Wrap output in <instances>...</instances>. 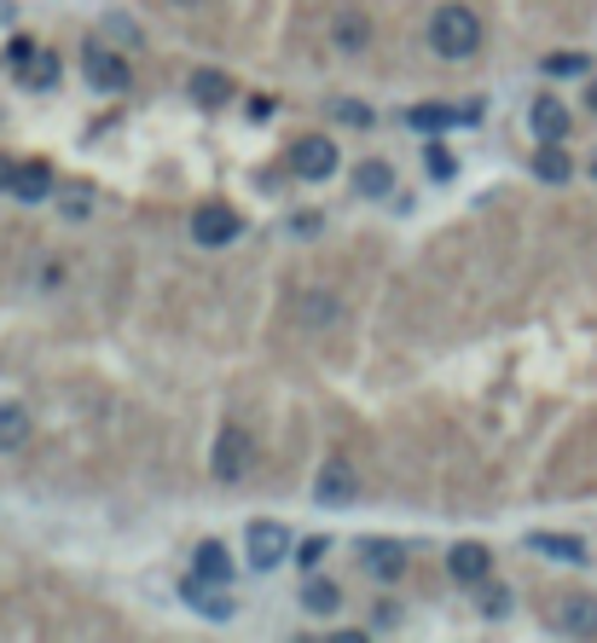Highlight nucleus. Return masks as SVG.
<instances>
[{"label": "nucleus", "instance_id": "obj_17", "mask_svg": "<svg viewBox=\"0 0 597 643\" xmlns=\"http://www.w3.org/2000/svg\"><path fill=\"white\" fill-rule=\"evenodd\" d=\"M528 122H534V134H539V140H563V134H568V111L557 105V99H534Z\"/></svg>", "mask_w": 597, "mask_h": 643}, {"label": "nucleus", "instance_id": "obj_32", "mask_svg": "<svg viewBox=\"0 0 597 643\" xmlns=\"http://www.w3.org/2000/svg\"><path fill=\"white\" fill-rule=\"evenodd\" d=\"M586 105L597 111V75H591V88H586Z\"/></svg>", "mask_w": 597, "mask_h": 643}, {"label": "nucleus", "instance_id": "obj_29", "mask_svg": "<svg viewBox=\"0 0 597 643\" xmlns=\"http://www.w3.org/2000/svg\"><path fill=\"white\" fill-rule=\"evenodd\" d=\"M372 614H377V626H383V632H395V626H401V609H395V603H377Z\"/></svg>", "mask_w": 597, "mask_h": 643}, {"label": "nucleus", "instance_id": "obj_34", "mask_svg": "<svg viewBox=\"0 0 597 643\" xmlns=\"http://www.w3.org/2000/svg\"><path fill=\"white\" fill-rule=\"evenodd\" d=\"M591 174H597V157H591Z\"/></svg>", "mask_w": 597, "mask_h": 643}, {"label": "nucleus", "instance_id": "obj_1", "mask_svg": "<svg viewBox=\"0 0 597 643\" xmlns=\"http://www.w3.org/2000/svg\"><path fill=\"white\" fill-rule=\"evenodd\" d=\"M429 47H435V59H470L482 47V18L470 7H441L429 18Z\"/></svg>", "mask_w": 597, "mask_h": 643}, {"label": "nucleus", "instance_id": "obj_9", "mask_svg": "<svg viewBox=\"0 0 597 643\" xmlns=\"http://www.w3.org/2000/svg\"><path fill=\"white\" fill-rule=\"evenodd\" d=\"M487 569H493V551H487V545H476V539H464V545H453V551H447V574H453L458 585H482V580H487Z\"/></svg>", "mask_w": 597, "mask_h": 643}, {"label": "nucleus", "instance_id": "obj_30", "mask_svg": "<svg viewBox=\"0 0 597 643\" xmlns=\"http://www.w3.org/2000/svg\"><path fill=\"white\" fill-rule=\"evenodd\" d=\"M429 174H435V180L453 174V157H447V151H435V157H429Z\"/></svg>", "mask_w": 597, "mask_h": 643}, {"label": "nucleus", "instance_id": "obj_5", "mask_svg": "<svg viewBox=\"0 0 597 643\" xmlns=\"http://www.w3.org/2000/svg\"><path fill=\"white\" fill-rule=\"evenodd\" d=\"M215 476L221 481H244L250 476V435L239 423H226L221 441H215Z\"/></svg>", "mask_w": 597, "mask_h": 643}, {"label": "nucleus", "instance_id": "obj_20", "mask_svg": "<svg viewBox=\"0 0 597 643\" xmlns=\"http://www.w3.org/2000/svg\"><path fill=\"white\" fill-rule=\"evenodd\" d=\"M302 609L307 614H336V609H343V591H336L331 580H307L302 585Z\"/></svg>", "mask_w": 597, "mask_h": 643}, {"label": "nucleus", "instance_id": "obj_13", "mask_svg": "<svg viewBox=\"0 0 597 643\" xmlns=\"http://www.w3.org/2000/svg\"><path fill=\"white\" fill-rule=\"evenodd\" d=\"M186 93H192V105H203V111H221L226 99H232V75L226 70H192V82H186Z\"/></svg>", "mask_w": 597, "mask_h": 643}, {"label": "nucleus", "instance_id": "obj_24", "mask_svg": "<svg viewBox=\"0 0 597 643\" xmlns=\"http://www.w3.org/2000/svg\"><path fill=\"white\" fill-rule=\"evenodd\" d=\"M534 169H539V180H568V157L557 151V140H545V151L534 157Z\"/></svg>", "mask_w": 597, "mask_h": 643}, {"label": "nucleus", "instance_id": "obj_26", "mask_svg": "<svg viewBox=\"0 0 597 643\" xmlns=\"http://www.w3.org/2000/svg\"><path fill=\"white\" fill-rule=\"evenodd\" d=\"M320 557H325V539H302V545H296V562H302V569H320Z\"/></svg>", "mask_w": 597, "mask_h": 643}, {"label": "nucleus", "instance_id": "obj_7", "mask_svg": "<svg viewBox=\"0 0 597 643\" xmlns=\"http://www.w3.org/2000/svg\"><path fill=\"white\" fill-rule=\"evenodd\" d=\"M458 122H482V105H412L406 127L418 134H441V127H458Z\"/></svg>", "mask_w": 597, "mask_h": 643}, {"label": "nucleus", "instance_id": "obj_33", "mask_svg": "<svg viewBox=\"0 0 597 643\" xmlns=\"http://www.w3.org/2000/svg\"><path fill=\"white\" fill-rule=\"evenodd\" d=\"M180 7H198V0H180Z\"/></svg>", "mask_w": 597, "mask_h": 643}, {"label": "nucleus", "instance_id": "obj_12", "mask_svg": "<svg viewBox=\"0 0 597 643\" xmlns=\"http://www.w3.org/2000/svg\"><path fill=\"white\" fill-rule=\"evenodd\" d=\"M180 598H186L198 614H203V621H232V614H239V609H232V598H226V591H210V580H180Z\"/></svg>", "mask_w": 597, "mask_h": 643}, {"label": "nucleus", "instance_id": "obj_25", "mask_svg": "<svg viewBox=\"0 0 597 643\" xmlns=\"http://www.w3.org/2000/svg\"><path fill=\"white\" fill-rule=\"evenodd\" d=\"M580 70H586L580 53H552V59H545V75H580Z\"/></svg>", "mask_w": 597, "mask_h": 643}, {"label": "nucleus", "instance_id": "obj_2", "mask_svg": "<svg viewBox=\"0 0 597 643\" xmlns=\"http://www.w3.org/2000/svg\"><path fill=\"white\" fill-rule=\"evenodd\" d=\"M239 233H244V221H239V210H226V203H198L192 210V244L226 249Z\"/></svg>", "mask_w": 597, "mask_h": 643}, {"label": "nucleus", "instance_id": "obj_11", "mask_svg": "<svg viewBox=\"0 0 597 643\" xmlns=\"http://www.w3.org/2000/svg\"><path fill=\"white\" fill-rule=\"evenodd\" d=\"M552 626L568 632V637H597V598H563Z\"/></svg>", "mask_w": 597, "mask_h": 643}, {"label": "nucleus", "instance_id": "obj_18", "mask_svg": "<svg viewBox=\"0 0 597 643\" xmlns=\"http://www.w3.org/2000/svg\"><path fill=\"white\" fill-rule=\"evenodd\" d=\"M354 192H360V197H388V192H395V169L377 163V157L360 163V169H354Z\"/></svg>", "mask_w": 597, "mask_h": 643}, {"label": "nucleus", "instance_id": "obj_31", "mask_svg": "<svg viewBox=\"0 0 597 643\" xmlns=\"http://www.w3.org/2000/svg\"><path fill=\"white\" fill-rule=\"evenodd\" d=\"M0 192H12V163L0 157Z\"/></svg>", "mask_w": 597, "mask_h": 643}, {"label": "nucleus", "instance_id": "obj_15", "mask_svg": "<svg viewBox=\"0 0 597 643\" xmlns=\"http://www.w3.org/2000/svg\"><path fill=\"white\" fill-rule=\"evenodd\" d=\"M47 192H53V169H47V163L12 169V197H18V203H41Z\"/></svg>", "mask_w": 597, "mask_h": 643}, {"label": "nucleus", "instance_id": "obj_14", "mask_svg": "<svg viewBox=\"0 0 597 643\" xmlns=\"http://www.w3.org/2000/svg\"><path fill=\"white\" fill-rule=\"evenodd\" d=\"M192 574L210 580V585H226V580H232V551L221 545V539H203L198 557H192Z\"/></svg>", "mask_w": 597, "mask_h": 643}, {"label": "nucleus", "instance_id": "obj_3", "mask_svg": "<svg viewBox=\"0 0 597 643\" xmlns=\"http://www.w3.org/2000/svg\"><path fill=\"white\" fill-rule=\"evenodd\" d=\"M360 562H366V574H377V580H401L412 569V551L401 539H360Z\"/></svg>", "mask_w": 597, "mask_h": 643}, {"label": "nucleus", "instance_id": "obj_21", "mask_svg": "<svg viewBox=\"0 0 597 643\" xmlns=\"http://www.w3.org/2000/svg\"><path fill=\"white\" fill-rule=\"evenodd\" d=\"M366 41H372V23H366V12H336V47H348V53H360Z\"/></svg>", "mask_w": 597, "mask_h": 643}, {"label": "nucleus", "instance_id": "obj_6", "mask_svg": "<svg viewBox=\"0 0 597 643\" xmlns=\"http://www.w3.org/2000/svg\"><path fill=\"white\" fill-rule=\"evenodd\" d=\"M291 174H302V180H325V174H336V145L320 140V134L296 140V145H291Z\"/></svg>", "mask_w": 597, "mask_h": 643}, {"label": "nucleus", "instance_id": "obj_23", "mask_svg": "<svg viewBox=\"0 0 597 643\" xmlns=\"http://www.w3.org/2000/svg\"><path fill=\"white\" fill-rule=\"evenodd\" d=\"M18 75H23L30 88H53V82H59V64H53V53H36V59L23 64Z\"/></svg>", "mask_w": 597, "mask_h": 643}, {"label": "nucleus", "instance_id": "obj_16", "mask_svg": "<svg viewBox=\"0 0 597 643\" xmlns=\"http://www.w3.org/2000/svg\"><path fill=\"white\" fill-rule=\"evenodd\" d=\"M23 441H30V411H23L18 400L0 406V452H18Z\"/></svg>", "mask_w": 597, "mask_h": 643}, {"label": "nucleus", "instance_id": "obj_22", "mask_svg": "<svg viewBox=\"0 0 597 643\" xmlns=\"http://www.w3.org/2000/svg\"><path fill=\"white\" fill-rule=\"evenodd\" d=\"M476 609H482V621H505V614H510V591L493 585V580H482L476 585Z\"/></svg>", "mask_w": 597, "mask_h": 643}, {"label": "nucleus", "instance_id": "obj_8", "mask_svg": "<svg viewBox=\"0 0 597 643\" xmlns=\"http://www.w3.org/2000/svg\"><path fill=\"white\" fill-rule=\"evenodd\" d=\"M291 551V533L279 522H250V569H279Z\"/></svg>", "mask_w": 597, "mask_h": 643}, {"label": "nucleus", "instance_id": "obj_10", "mask_svg": "<svg viewBox=\"0 0 597 643\" xmlns=\"http://www.w3.org/2000/svg\"><path fill=\"white\" fill-rule=\"evenodd\" d=\"M354 493H360V476L343 465V458H331V465L320 470V481H314V499L320 504H354Z\"/></svg>", "mask_w": 597, "mask_h": 643}, {"label": "nucleus", "instance_id": "obj_19", "mask_svg": "<svg viewBox=\"0 0 597 643\" xmlns=\"http://www.w3.org/2000/svg\"><path fill=\"white\" fill-rule=\"evenodd\" d=\"M528 545L545 551V557H557V562H580L586 557V545H580V539H568V533H528Z\"/></svg>", "mask_w": 597, "mask_h": 643}, {"label": "nucleus", "instance_id": "obj_4", "mask_svg": "<svg viewBox=\"0 0 597 643\" xmlns=\"http://www.w3.org/2000/svg\"><path fill=\"white\" fill-rule=\"evenodd\" d=\"M82 70H88V82H93L99 93H122L128 82H134V70H128V59H122V53H111V47H88Z\"/></svg>", "mask_w": 597, "mask_h": 643}, {"label": "nucleus", "instance_id": "obj_28", "mask_svg": "<svg viewBox=\"0 0 597 643\" xmlns=\"http://www.w3.org/2000/svg\"><path fill=\"white\" fill-rule=\"evenodd\" d=\"M336 116H343V122H360V127L372 122V111H366V105H354V99H343V105H336Z\"/></svg>", "mask_w": 597, "mask_h": 643}, {"label": "nucleus", "instance_id": "obj_27", "mask_svg": "<svg viewBox=\"0 0 597 643\" xmlns=\"http://www.w3.org/2000/svg\"><path fill=\"white\" fill-rule=\"evenodd\" d=\"M7 59H12V70H23V64L36 59V41H23V35H18V41L7 47Z\"/></svg>", "mask_w": 597, "mask_h": 643}]
</instances>
